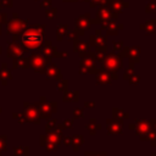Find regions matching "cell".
I'll use <instances>...</instances> for the list:
<instances>
[{"mask_svg":"<svg viewBox=\"0 0 156 156\" xmlns=\"http://www.w3.org/2000/svg\"><path fill=\"white\" fill-rule=\"evenodd\" d=\"M149 122H150V127H152V130L156 132V119H151Z\"/></svg>","mask_w":156,"mask_h":156,"instance_id":"30","label":"cell"},{"mask_svg":"<svg viewBox=\"0 0 156 156\" xmlns=\"http://www.w3.org/2000/svg\"><path fill=\"white\" fill-rule=\"evenodd\" d=\"M94 156H107V155L104 152H100V154H94Z\"/></svg>","mask_w":156,"mask_h":156,"instance_id":"33","label":"cell"},{"mask_svg":"<svg viewBox=\"0 0 156 156\" xmlns=\"http://www.w3.org/2000/svg\"><path fill=\"white\" fill-rule=\"evenodd\" d=\"M139 52H140V48H139V46H133V48H126V46H124V48H123V51L121 52L119 56H121V57L128 56L132 62L136 63V62H139V57H138Z\"/></svg>","mask_w":156,"mask_h":156,"instance_id":"7","label":"cell"},{"mask_svg":"<svg viewBox=\"0 0 156 156\" xmlns=\"http://www.w3.org/2000/svg\"><path fill=\"white\" fill-rule=\"evenodd\" d=\"M44 34L41 30L38 29H29L24 33L23 35V41L26 43V45L28 48H35L38 45H40V43L43 41Z\"/></svg>","mask_w":156,"mask_h":156,"instance_id":"2","label":"cell"},{"mask_svg":"<svg viewBox=\"0 0 156 156\" xmlns=\"http://www.w3.org/2000/svg\"><path fill=\"white\" fill-rule=\"evenodd\" d=\"M100 128H101V126H100L99 123H96V122H95V119H91V121H90V123L87 126V129L90 132V134H91V135H94V134H95V132H96L98 129H100Z\"/></svg>","mask_w":156,"mask_h":156,"instance_id":"17","label":"cell"},{"mask_svg":"<svg viewBox=\"0 0 156 156\" xmlns=\"http://www.w3.org/2000/svg\"><path fill=\"white\" fill-rule=\"evenodd\" d=\"M112 79L110 78L108 73L104 69L96 72V84H111Z\"/></svg>","mask_w":156,"mask_h":156,"instance_id":"13","label":"cell"},{"mask_svg":"<svg viewBox=\"0 0 156 156\" xmlns=\"http://www.w3.org/2000/svg\"><path fill=\"white\" fill-rule=\"evenodd\" d=\"M155 33H156V29H155Z\"/></svg>","mask_w":156,"mask_h":156,"instance_id":"37","label":"cell"},{"mask_svg":"<svg viewBox=\"0 0 156 156\" xmlns=\"http://www.w3.org/2000/svg\"><path fill=\"white\" fill-rule=\"evenodd\" d=\"M145 11H146V12H149V13L155 12V11H156V0H151V1H150V4H149V5H146Z\"/></svg>","mask_w":156,"mask_h":156,"instance_id":"22","label":"cell"},{"mask_svg":"<svg viewBox=\"0 0 156 156\" xmlns=\"http://www.w3.org/2000/svg\"><path fill=\"white\" fill-rule=\"evenodd\" d=\"M85 156H94V154H93V152H87Z\"/></svg>","mask_w":156,"mask_h":156,"instance_id":"34","label":"cell"},{"mask_svg":"<svg viewBox=\"0 0 156 156\" xmlns=\"http://www.w3.org/2000/svg\"><path fill=\"white\" fill-rule=\"evenodd\" d=\"M91 24H93V23H91V18H90V15H89V13H84L83 16H80L79 18H77V21H76V27H77L78 34H79V35L84 34V32H85L87 29H89Z\"/></svg>","mask_w":156,"mask_h":156,"instance_id":"5","label":"cell"},{"mask_svg":"<svg viewBox=\"0 0 156 156\" xmlns=\"http://www.w3.org/2000/svg\"><path fill=\"white\" fill-rule=\"evenodd\" d=\"M89 41L94 46H102L106 43V38L104 35H101V29H99V30H96V34L95 35H91L89 38Z\"/></svg>","mask_w":156,"mask_h":156,"instance_id":"11","label":"cell"},{"mask_svg":"<svg viewBox=\"0 0 156 156\" xmlns=\"http://www.w3.org/2000/svg\"><path fill=\"white\" fill-rule=\"evenodd\" d=\"M123 48H124L123 41H118V43L115 41V43H113V49H115V51H116V50H117V51H121Z\"/></svg>","mask_w":156,"mask_h":156,"instance_id":"25","label":"cell"},{"mask_svg":"<svg viewBox=\"0 0 156 156\" xmlns=\"http://www.w3.org/2000/svg\"><path fill=\"white\" fill-rule=\"evenodd\" d=\"M106 129L108 134H122V121L116 118L106 121Z\"/></svg>","mask_w":156,"mask_h":156,"instance_id":"8","label":"cell"},{"mask_svg":"<svg viewBox=\"0 0 156 156\" xmlns=\"http://www.w3.org/2000/svg\"><path fill=\"white\" fill-rule=\"evenodd\" d=\"M78 32H67V38H69V39H73V40H77L78 39Z\"/></svg>","mask_w":156,"mask_h":156,"instance_id":"26","label":"cell"},{"mask_svg":"<svg viewBox=\"0 0 156 156\" xmlns=\"http://www.w3.org/2000/svg\"><path fill=\"white\" fill-rule=\"evenodd\" d=\"M84 105H85V107H94V106H95V104H94L93 101H90V102H88V101H87Z\"/></svg>","mask_w":156,"mask_h":156,"instance_id":"31","label":"cell"},{"mask_svg":"<svg viewBox=\"0 0 156 156\" xmlns=\"http://www.w3.org/2000/svg\"><path fill=\"white\" fill-rule=\"evenodd\" d=\"M63 126H65L66 128H72V127H73V121H72V119H66L65 123H63Z\"/></svg>","mask_w":156,"mask_h":156,"instance_id":"29","label":"cell"},{"mask_svg":"<svg viewBox=\"0 0 156 156\" xmlns=\"http://www.w3.org/2000/svg\"><path fill=\"white\" fill-rule=\"evenodd\" d=\"M105 55H106V48H105V45H102V46H96V50L93 51V52H90L91 58L98 60V61H100V62L104 60Z\"/></svg>","mask_w":156,"mask_h":156,"instance_id":"14","label":"cell"},{"mask_svg":"<svg viewBox=\"0 0 156 156\" xmlns=\"http://www.w3.org/2000/svg\"><path fill=\"white\" fill-rule=\"evenodd\" d=\"M102 62V69L106 72H117L122 67V57L115 52L106 54Z\"/></svg>","mask_w":156,"mask_h":156,"instance_id":"1","label":"cell"},{"mask_svg":"<svg viewBox=\"0 0 156 156\" xmlns=\"http://www.w3.org/2000/svg\"><path fill=\"white\" fill-rule=\"evenodd\" d=\"M112 111H113V117L116 119H118V121H123V119H127L129 117V115L127 112H124L123 110H121V108H116L115 107Z\"/></svg>","mask_w":156,"mask_h":156,"instance_id":"16","label":"cell"},{"mask_svg":"<svg viewBox=\"0 0 156 156\" xmlns=\"http://www.w3.org/2000/svg\"><path fill=\"white\" fill-rule=\"evenodd\" d=\"M101 28L102 29H106V34L108 35H116L118 33V29H122L123 26H119L117 27L116 23H115V20H106V21H102L101 22Z\"/></svg>","mask_w":156,"mask_h":156,"instance_id":"9","label":"cell"},{"mask_svg":"<svg viewBox=\"0 0 156 156\" xmlns=\"http://www.w3.org/2000/svg\"><path fill=\"white\" fill-rule=\"evenodd\" d=\"M65 140H66V143H65L66 145H71L72 144V138H66Z\"/></svg>","mask_w":156,"mask_h":156,"instance_id":"32","label":"cell"},{"mask_svg":"<svg viewBox=\"0 0 156 156\" xmlns=\"http://www.w3.org/2000/svg\"><path fill=\"white\" fill-rule=\"evenodd\" d=\"M79 69H80V73L84 74V73H96L98 69L95 67V63H94V60L91 57H83L82 61H80V65H79Z\"/></svg>","mask_w":156,"mask_h":156,"instance_id":"6","label":"cell"},{"mask_svg":"<svg viewBox=\"0 0 156 156\" xmlns=\"http://www.w3.org/2000/svg\"><path fill=\"white\" fill-rule=\"evenodd\" d=\"M72 140H73L72 144L74 145V151H78L79 146L84 144V138L82 135H76L74 138H72Z\"/></svg>","mask_w":156,"mask_h":156,"instance_id":"18","label":"cell"},{"mask_svg":"<svg viewBox=\"0 0 156 156\" xmlns=\"http://www.w3.org/2000/svg\"><path fill=\"white\" fill-rule=\"evenodd\" d=\"M79 1H89V0H79Z\"/></svg>","mask_w":156,"mask_h":156,"instance_id":"35","label":"cell"},{"mask_svg":"<svg viewBox=\"0 0 156 156\" xmlns=\"http://www.w3.org/2000/svg\"><path fill=\"white\" fill-rule=\"evenodd\" d=\"M89 2H90V7H95L96 5H106V6H108L111 0H89Z\"/></svg>","mask_w":156,"mask_h":156,"instance_id":"20","label":"cell"},{"mask_svg":"<svg viewBox=\"0 0 156 156\" xmlns=\"http://www.w3.org/2000/svg\"><path fill=\"white\" fill-rule=\"evenodd\" d=\"M63 30H65V32H68V29H67V27H66V26H61V27H60V29L57 30V38H58L60 40L62 39V35H63Z\"/></svg>","mask_w":156,"mask_h":156,"instance_id":"24","label":"cell"},{"mask_svg":"<svg viewBox=\"0 0 156 156\" xmlns=\"http://www.w3.org/2000/svg\"><path fill=\"white\" fill-rule=\"evenodd\" d=\"M65 1H67V0H65ZM68 1H76V0H68Z\"/></svg>","mask_w":156,"mask_h":156,"instance_id":"36","label":"cell"},{"mask_svg":"<svg viewBox=\"0 0 156 156\" xmlns=\"http://www.w3.org/2000/svg\"><path fill=\"white\" fill-rule=\"evenodd\" d=\"M146 139L151 141V145L152 146H155L156 145V132L152 130V129H150L149 133H147V135H146Z\"/></svg>","mask_w":156,"mask_h":156,"instance_id":"21","label":"cell"},{"mask_svg":"<svg viewBox=\"0 0 156 156\" xmlns=\"http://www.w3.org/2000/svg\"><path fill=\"white\" fill-rule=\"evenodd\" d=\"M129 6L128 2H126L124 0H111V2L108 4V7L112 12L115 13H119L122 12L124 9H127Z\"/></svg>","mask_w":156,"mask_h":156,"instance_id":"10","label":"cell"},{"mask_svg":"<svg viewBox=\"0 0 156 156\" xmlns=\"http://www.w3.org/2000/svg\"><path fill=\"white\" fill-rule=\"evenodd\" d=\"M79 99V94L78 91H73V93H66V95L63 96V100L65 101H77Z\"/></svg>","mask_w":156,"mask_h":156,"instance_id":"19","label":"cell"},{"mask_svg":"<svg viewBox=\"0 0 156 156\" xmlns=\"http://www.w3.org/2000/svg\"><path fill=\"white\" fill-rule=\"evenodd\" d=\"M116 18H117V13L112 12L110 10V7H107L106 5H100V7L96 11V20H91V23H95V22L101 23L102 21L116 20Z\"/></svg>","mask_w":156,"mask_h":156,"instance_id":"3","label":"cell"},{"mask_svg":"<svg viewBox=\"0 0 156 156\" xmlns=\"http://www.w3.org/2000/svg\"><path fill=\"white\" fill-rule=\"evenodd\" d=\"M73 113H74V117H79V118H83L84 117V113H83V110L82 108H74L73 110Z\"/></svg>","mask_w":156,"mask_h":156,"instance_id":"27","label":"cell"},{"mask_svg":"<svg viewBox=\"0 0 156 156\" xmlns=\"http://www.w3.org/2000/svg\"><path fill=\"white\" fill-rule=\"evenodd\" d=\"M140 29L145 30V32H146V33H149V34L155 33V29H156V20H155V18H152V20L146 21L145 23H143V24L140 26Z\"/></svg>","mask_w":156,"mask_h":156,"instance_id":"15","label":"cell"},{"mask_svg":"<svg viewBox=\"0 0 156 156\" xmlns=\"http://www.w3.org/2000/svg\"><path fill=\"white\" fill-rule=\"evenodd\" d=\"M133 73H134V72H133V68H130V67H128V68H127V69L124 71V76H123V78L128 80V78H129V77H130V76H132Z\"/></svg>","mask_w":156,"mask_h":156,"instance_id":"28","label":"cell"},{"mask_svg":"<svg viewBox=\"0 0 156 156\" xmlns=\"http://www.w3.org/2000/svg\"><path fill=\"white\" fill-rule=\"evenodd\" d=\"M129 128H130V129H135V134H138L143 140L146 139V135H147L149 130L151 129L150 122H149V121H145V119L138 121V122L135 121V124H130Z\"/></svg>","mask_w":156,"mask_h":156,"instance_id":"4","label":"cell"},{"mask_svg":"<svg viewBox=\"0 0 156 156\" xmlns=\"http://www.w3.org/2000/svg\"><path fill=\"white\" fill-rule=\"evenodd\" d=\"M128 82H129L130 84H139V82H140V76H136L135 73H133V74L128 78Z\"/></svg>","mask_w":156,"mask_h":156,"instance_id":"23","label":"cell"},{"mask_svg":"<svg viewBox=\"0 0 156 156\" xmlns=\"http://www.w3.org/2000/svg\"><path fill=\"white\" fill-rule=\"evenodd\" d=\"M76 44H74V51H78V54L80 55V57H85L87 54L89 52V44L85 43V41H78V40H74Z\"/></svg>","mask_w":156,"mask_h":156,"instance_id":"12","label":"cell"}]
</instances>
